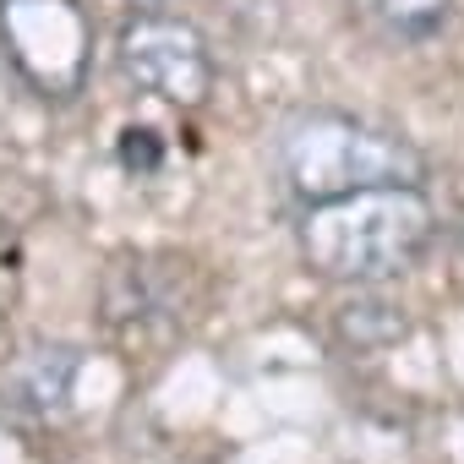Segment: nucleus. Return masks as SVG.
I'll return each instance as SVG.
<instances>
[{"mask_svg":"<svg viewBox=\"0 0 464 464\" xmlns=\"http://www.w3.org/2000/svg\"><path fill=\"white\" fill-rule=\"evenodd\" d=\"M437 213L420 186H372L312 202L301 218V252L334 285H382L420 263Z\"/></svg>","mask_w":464,"mask_h":464,"instance_id":"nucleus-1","label":"nucleus"},{"mask_svg":"<svg viewBox=\"0 0 464 464\" xmlns=\"http://www.w3.org/2000/svg\"><path fill=\"white\" fill-rule=\"evenodd\" d=\"M0 50L44 99H72L88 82L93 28L77 0H0Z\"/></svg>","mask_w":464,"mask_h":464,"instance_id":"nucleus-3","label":"nucleus"},{"mask_svg":"<svg viewBox=\"0 0 464 464\" xmlns=\"http://www.w3.org/2000/svg\"><path fill=\"white\" fill-rule=\"evenodd\" d=\"M115 61H121V77L164 104H180V110H197L208 93H213V61H208V44L191 23L180 17H164V12H148V17H131L121 28V44H115Z\"/></svg>","mask_w":464,"mask_h":464,"instance_id":"nucleus-4","label":"nucleus"},{"mask_svg":"<svg viewBox=\"0 0 464 464\" xmlns=\"http://www.w3.org/2000/svg\"><path fill=\"white\" fill-rule=\"evenodd\" d=\"M77 372H82V355L72 344H34L0 377V404L23 420H61L72 410Z\"/></svg>","mask_w":464,"mask_h":464,"instance_id":"nucleus-5","label":"nucleus"},{"mask_svg":"<svg viewBox=\"0 0 464 464\" xmlns=\"http://www.w3.org/2000/svg\"><path fill=\"white\" fill-rule=\"evenodd\" d=\"M169 263H153V257H137V263H121L104 285V306H110V323H175L180 312V295H175V279L164 274Z\"/></svg>","mask_w":464,"mask_h":464,"instance_id":"nucleus-6","label":"nucleus"},{"mask_svg":"<svg viewBox=\"0 0 464 464\" xmlns=\"http://www.w3.org/2000/svg\"><path fill=\"white\" fill-rule=\"evenodd\" d=\"M355 12H361L382 39L420 44V39H431V34L448 23L453 0H355Z\"/></svg>","mask_w":464,"mask_h":464,"instance_id":"nucleus-7","label":"nucleus"},{"mask_svg":"<svg viewBox=\"0 0 464 464\" xmlns=\"http://www.w3.org/2000/svg\"><path fill=\"white\" fill-rule=\"evenodd\" d=\"M0 236H6V224H0Z\"/></svg>","mask_w":464,"mask_h":464,"instance_id":"nucleus-9","label":"nucleus"},{"mask_svg":"<svg viewBox=\"0 0 464 464\" xmlns=\"http://www.w3.org/2000/svg\"><path fill=\"white\" fill-rule=\"evenodd\" d=\"M279 175L312 208V202H334L350 191H372V186H420L426 159L382 126L317 110V115H301L285 126Z\"/></svg>","mask_w":464,"mask_h":464,"instance_id":"nucleus-2","label":"nucleus"},{"mask_svg":"<svg viewBox=\"0 0 464 464\" xmlns=\"http://www.w3.org/2000/svg\"><path fill=\"white\" fill-rule=\"evenodd\" d=\"M142 153V169H153L159 164V148H153V131H126V164Z\"/></svg>","mask_w":464,"mask_h":464,"instance_id":"nucleus-8","label":"nucleus"}]
</instances>
